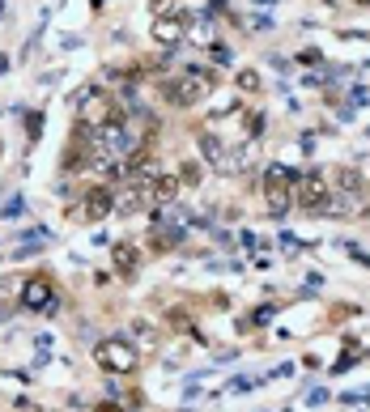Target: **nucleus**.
Wrapping results in <instances>:
<instances>
[{
	"label": "nucleus",
	"instance_id": "1",
	"mask_svg": "<svg viewBox=\"0 0 370 412\" xmlns=\"http://www.w3.org/2000/svg\"><path fill=\"white\" fill-rule=\"evenodd\" d=\"M213 85H218L213 73L200 68V64H192L175 85H166V102H175V107H196V102H204L208 94H213Z\"/></svg>",
	"mask_w": 370,
	"mask_h": 412
},
{
	"label": "nucleus",
	"instance_id": "2",
	"mask_svg": "<svg viewBox=\"0 0 370 412\" xmlns=\"http://www.w3.org/2000/svg\"><path fill=\"white\" fill-rule=\"evenodd\" d=\"M294 183H298V170H285V166H269V170H264V200H269V213L273 217H285L290 213Z\"/></svg>",
	"mask_w": 370,
	"mask_h": 412
},
{
	"label": "nucleus",
	"instance_id": "3",
	"mask_svg": "<svg viewBox=\"0 0 370 412\" xmlns=\"http://www.w3.org/2000/svg\"><path fill=\"white\" fill-rule=\"evenodd\" d=\"M298 191V209L302 213H332V196H328V183H324V175L320 170H311V175H298V183H294Z\"/></svg>",
	"mask_w": 370,
	"mask_h": 412
},
{
	"label": "nucleus",
	"instance_id": "4",
	"mask_svg": "<svg viewBox=\"0 0 370 412\" xmlns=\"http://www.w3.org/2000/svg\"><path fill=\"white\" fill-rule=\"evenodd\" d=\"M94 357H98V366L102 370H111V374H132L136 370V348L128 344V340H102L98 348H94Z\"/></svg>",
	"mask_w": 370,
	"mask_h": 412
},
{
	"label": "nucleus",
	"instance_id": "5",
	"mask_svg": "<svg viewBox=\"0 0 370 412\" xmlns=\"http://www.w3.org/2000/svg\"><path fill=\"white\" fill-rule=\"evenodd\" d=\"M22 311H34V315H56V285L47 277H30L22 285Z\"/></svg>",
	"mask_w": 370,
	"mask_h": 412
},
{
	"label": "nucleus",
	"instance_id": "6",
	"mask_svg": "<svg viewBox=\"0 0 370 412\" xmlns=\"http://www.w3.org/2000/svg\"><path fill=\"white\" fill-rule=\"evenodd\" d=\"M115 115V102L107 98V94H85L81 98V111H77V128H102V124H107Z\"/></svg>",
	"mask_w": 370,
	"mask_h": 412
},
{
	"label": "nucleus",
	"instance_id": "7",
	"mask_svg": "<svg viewBox=\"0 0 370 412\" xmlns=\"http://www.w3.org/2000/svg\"><path fill=\"white\" fill-rule=\"evenodd\" d=\"M111 209H115V196H111L107 187H90V191H85V200H81V209H77V213H81L85 221H102V217H107Z\"/></svg>",
	"mask_w": 370,
	"mask_h": 412
},
{
	"label": "nucleus",
	"instance_id": "8",
	"mask_svg": "<svg viewBox=\"0 0 370 412\" xmlns=\"http://www.w3.org/2000/svg\"><path fill=\"white\" fill-rule=\"evenodd\" d=\"M111 260H115V272L120 277H136V268H141V251H136V242H111Z\"/></svg>",
	"mask_w": 370,
	"mask_h": 412
},
{
	"label": "nucleus",
	"instance_id": "9",
	"mask_svg": "<svg viewBox=\"0 0 370 412\" xmlns=\"http://www.w3.org/2000/svg\"><path fill=\"white\" fill-rule=\"evenodd\" d=\"M183 30H187V13H175L171 22H166V17H157V22H153V38H157V43H166V47H175V43L183 38Z\"/></svg>",
	"mask_w": 370,
	"mask_h": 412
},
{
	"label": "nucleus",
	"instance_id": "10",
	"mask_svg": "<svg viewBox=\"0 0 370 412\" xmlns=\"http://www.w3.org/2000/svg\"><path fill=\"white\" fill-rule=\"evenodd\" d=\"M200 153H204V162H208V166H218V170H226V166H230V153H226L222 136L200 132Z\"/></svg>",
	"mask_w": 370,
	"mask_h": 412
},
{
	"label": "nucleus",
	"instance_id": "11",
	"mask_svg": "<svg viewBox=\"0 0 370 412\" xmlns=\"http://www.w3.org/2000/svg\"><path fill=\"white\" fill-rule=\"evenodd\" d=\"M336 187L349 191V196H357V191H362V175H357V170H336Z\"/></svg>",
	"mask_w": 370,
	"mask_h": 412
},
{
	"label": "nucleus",
	"instance_id": "12",
	"mask_svg": "<svg viewBox=\"0 0 370 412\" xmlns=\"http://www.w3.org/2000/svg\"><path fill=\"white\" fill-rule=\"evenodd\" d=\"M141 204H145V200H141V191H128V196H120V200H115V209H120V213H136Z\"/></svg>",
	"mask_w": 370,
	"mask_h": 412
},
{
	"label": "nucleus",
	"instance_id": "13",
	"mask_svg": "<svg viewBox=\"0 0 370 412\" xmlns=\"http://www.w3.org/2000/svg\"><path fill=\"white\" fill-rule=\"evenodd\" d=\"M22 209H26V204H22V196H13V200H9L0 213H5V217H22Z\"/></svg>",
	"mask_w": 370,
	"mask_h": 412
},
{
	"label": "nucleus",
	"instance_id": "14",
	"mask_svg": "<svg viewBox=\"0 0 370 412\" xmlns=\"http://www.w3.org/2000/svg\"><path fill=\"white\" fill-rule=\"evenodd\" d=\"M179 175H183V183H200V179H204V175H200V166H196V162H187V166H183V170H179Z\"/></svg>",
	"mask_w": 370,
	"mask_h": 412
},
{
	"label": "nucleus",
	"instance_id": "15",
	"mask_svg": "<svg viewBox=\"0 0 370 412\" xmlns=\"http://www.w3.org/2000/svg\"><path fill=\"white\" fill-rule=\"evenodd\" d=\"M239 85H243V89H251V94H255V89H259V77H255V73H239Z\"/></svg>",
	"mask_w": 370,
	"mask_h": 412
},
{
	"label": "nucleus",
	"instance_id": "16",
	"mask_svg": "<svg viewBox=\"0 0 370 412\" xmlns=\"http://www.w3.org/2000/svg\"><path fill=\"white\" fill-rule=\"evenodd\" d=\"M26 128H30V140H34V136L43 132V115H30V124H26Z\"/></svg>",
	"mask_w": 370,
	"mask_h": 412
},
{
	"label": "nucleus",
	"instance_id": "17",
	"mask_svg": "<svg viewBox=\"0 0 370 412\" xmlns=\"http://www.w3.org/2000/svg\"><path fill=\"white\" fill-rule=\"evenodd\" d=\"M94 412H124L120 404H94Z\"/></svg>",
	"mask_w": 370,
	"mask_h": 412
},
{
	"label": "nucleus",
	"instance_id": "18",
	"mask_svg": "<svg viewBox=\"0 0 370 412\" xmlns=\"http://www.w3.org/2000/svg\"><path fill=\"white\" fill-rule=\"evenodd\" d=\"M328 5H345V0H328Z\"/></svg>",
	"mask_w": 370,
	"mask_h": 412
}]
</instances>
